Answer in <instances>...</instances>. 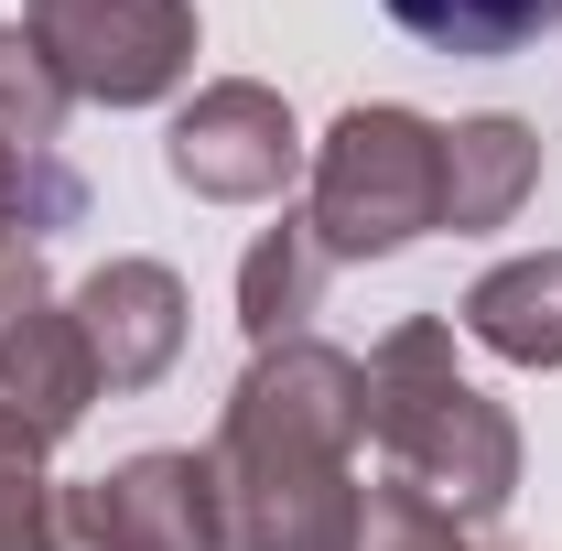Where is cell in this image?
Returning a JSON list of instances; mask_svg holds the SVG:
<instances>
[{"mask_svg": "<svg viewBox=\"0 0 562 551\" xmlns=\"http://www.w3.org/2000/svg\"><path fill=\"white\" fill-rule=\"evenodd\" d=\"M379 11H390L412 44L465 55V66H508V55H530L562 22V0H379Z\"/></svg>", "mask_w": 562, "mask_h": 551, "instance_id": "6da1fadb", "label": "cell"}]
</instances>
